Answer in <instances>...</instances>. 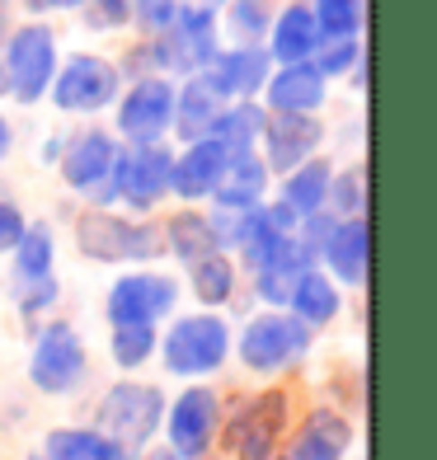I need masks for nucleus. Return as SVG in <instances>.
<instances>
[{
	"instance_id": "nucleus-19",
	"label": "nucleus",
	"mask_w": 437,
	"mask_h": 460,
	"mask_svg": "<svg viewBox=\"0 0 437 460\" xmlns=\"http://www.w3.org/2000/svg\"><path fill=\"white\" fill-rule=\"evenodd\" d=\"M367 254H371V226L367 217H348L329 230V240L320 244V259L329 268V278L339 287H362L367 282Z\"/></svg>"
},
{
	"instance_id": "nucleus-46",
	"label": "nucleus",
	"mask_w": 437,
	"mask_h": 460,
	"mask_svg": "<svg viewBox=\"0 0 437 460\" xmlns=\"http://www.w3.org/2000/svg\"><path fill=\"white\" fill-rule=\"evenodd\" d=\"M0 90H5V80H0Z\"/></svg>"
},
{
	"instance_id": "nucleus-35",
	"label": "nucleus",
	"mask_w": 437,
	"mask_h": 460,
	"mask_svg": "<svg viewBox=\"0 0 437 460\" xmlns=\"http://www.w3.org/2000/svg\"><path fill=\"white\" fill-rule=\"evenodd\" d=\"M231 5V33L240 38V48H254L259 38L268 33V0H226Z\"/></svg>"
},
{
	"instance_id": "nucleus-39",
	"label": "nucleus",
	"mask_w": 437,
	"mask_h": 460,
	"mask_svg": "<svg viewBox=\"0 0 437 460\" xmlns=\"http://www.w3.org/2000/svg\"><path fill=\"white\" fill-rule=\"evenodd\" d=\"M132 14L151 33H160V29H170V19L179 14V0H132Z\"/></svg>"
},
{
	"instance_id": "nucleus-31",
	"label": "nucleus",
	"mask_w": 437,
	"mask_h": 460,
	"mask_svg": "<svg viewBox=\"0 0 437 460\" xmlns=\"http://www.w3.org/2000/svg\"><path fill=\"white\" fill-rule=\"evenodd\" d=\"M14 259V282H38V278H52V263H57V235L48 221H29L19 244L10 249Z\"/></svg>"
},
{
	"instance_id": "nucleus-18",
	"label": "nucleus",
	"mask_w": 437,
	"mask_h": 460,
	"mask_svg": "<svg viewBox=\"0 0 437 460\" xmlns=\"http://www.w3.org/2000/svg\"><path fill=\"white\" fill-rule=\"evenodd\" d=\"M226 160H231V155H226L212 137L189 141V146L174 155V164H170V193L183 198V202L212 198V188H217V179H221V170H226Z\"/></svg>"
},
{
	"instance_id": "nucleus-44",
	"label": "nucleus",
	"mask_w": 437,
	"mask_h": 460,
	"mask_svg": "<svg viewBox=\"0 0 437 460\" xmlns=\"http://www.w3.org/2000/svg\"><path fill=\"white\" fill-rule=\"evenodd\" d=\"M146 460H179V456H170V451H151V456H146Z\"/></svg>"
},
{
	"instance_id": "nucleus-33",
	"label": "nucleus",
	"mask_w": 437,
	"mask_h": 460,
	"mask_svg": "<svg viewBox=\"0 0 437 460\" xmlns=\"http://www.w3.org/2000/svg\"><path fill=\"white\" fill-rule=\"evenodd\" d=\"M310 14H316L320 38H358L362 29V0H316Z\"/></svg>"
},
{
	"instance_id": "nucleus-3",
	"label": "nucleus",
	"mask_w": 437,
	"mask_h": 460,
	"mask_svg": "<svg viewBox=\"0 0 437 460\" xmlns=\"http://www.w3.org/2000/svg\"><path fill=\"white\" fill-rule=\"evenodd\" d=\"M316 329H306L291 310H259L240 324V333L231 339V348L240 352L245 371L254 376H273V371H291L306 352Z\"/></svg>"
},
{
	"instance_id": "nucleus-45",
	"label": "nucleus",
	"mask_w": 437,
	"mask_h": 460,
	"mask_svg": "<svg viewBox=\"0 0 437 460\" xmlns=\"http://www.w3.org/2000/svg\"><path fill=\"white\" fill-rule=\"evenodd\" d=\"M29 460H48V456H43V451H33V456H29Z\"/></svg>"
},
{
	"instance_id": "nucleus-6",
	"label": "nucleus",
	"mask_w": 437,
	"mask_h": 460,
	"mask_svg": "<svg viewBox=\"0 0 437 460\" xmlns=\"http://www.w3.org/2000/svg\"><path fill=\"white\" fill-rule=\"evenodd\" d=\"M85 376H90V352H85V343H80L76 324L52 320V324L38 329L33 358H29L33 390L57 394V400H61V394H76L80 385H85Z\"/></svg>"
},
{
	"instance_id": "nucleus-21",
	"label": "nucleus",
	"mask_w": 437,
	"mask_h": 460,
	"mask_svg": "<svg viewBox=\"0 0 437 460\" xmlns=\"http://www.w3.org/2000/svg\"><path fill=\"white\" fill-rule=\"evenodd\" d=\"M325 85L329 80L310 66V61H297V66H278L268 75V113H316L325 103Z\"/></svg>"
},
{
	"instance_id": "nucleus-26",
	"label": "nucleus",
	"mask_w": 437,
	"mask_h": 460,
	"mask_svg": "<svg viewBox=\"0 0 437 460\" xmlns=\"http://www.w3.org/2000/svg\"><path fill=\"white\" fill-rule=\"evenodd\" d=\"M329 179H334V164H329L325 155L297 164L291 174H282V188H278V202L287 207L291 217H310V212H325L329 202Z\"/></svg>"
},
{
	"instance_id": "nucleus-32",
	"label": "nucleus",
	"mask_w": 437,
	"mask_h": 460,
	"mask_svg": "<svg viewBox=\"0 0 437 460\" xmlns=\"http://www.w3.org/2000/svg\"><path fill=\"white\" fill-rule=\"evenodd\" d=\"M156 343H160V324H113L109 358L118 371H141L156 358Z\"/></svg>"
},
{
	"instance_id": "nucleus-37",
	"label": "nucleus",
	"mask_w": 437,
	"mask_h": 460,
	"mask_svg": "<svg viewBox=\"0 0 437 460\" xmlns=\"http://www.w3.org/2000/svg\"><path fill=\"white\" fill-rule=\"evenodd\" d=\"M57 273L52 278H38V282H14V301H19V315L24 320H38L43 310L57 305Z\"/></svg>"
},
{
	"instance_id": "nucleus-48",
	"label": "nucleus",
	"mask_w": 437,
	"mask_h": 460,
	"mask_svg": "<svg viewBox=\"0 0 437 460\" xmlns=\"http://www.w3.org/2000/svg\"><path fill=\"white\" fill-rule=\"evenodd\" d=\"M278 460H282V456H278Z\"/></svg>"
},
{
	"instance_id": "nucleus-40",
	"label": "nucleus",
	"mask_w": 437,
	"mask_h": 460,
	"mask_svg": "<svg viewBox=\"0 0 437 460\" xmlns=\"http://www.w3.org/2000/svg\"><path fill=\"white\" fill-rule=\"evenodd\" d=\"M132 19V0H94V24H128Z\"/></svg>"
},
{
	"instance_id": "nucleus-24",
	"label": "nucleus",
	"mask_w": 437,
	"mask_h": 460,
	"mask_svg": "<svg viewBox=\"0 0 437 460\" xmlns=\"http://www.w3.org/2000/svg\"><path fill=\"white\" fill-rule=\"evenodd\" d=\"M320 48V29H316V14L310 5H287L273 29H268V61L278 66H297V61H310Z\"/></svg>"
},
{
	"instance_id": "nucleus-8",
	"label": "nucleus",
	"mask_w": 437,
	"mask_h": 460,
	"mask_svg": "<svg viewBox=\"0 0 437 460\" xmlns=\"http://www.w3.org/2000/svg\"><path fill=\"white\" fill-rule=\"evenodd\" d=\"M118 151L122 146L99 128L71 137V146L61 151V183H67L71 193L90 198V207H113L118 202V188H113Z\"/></svg>"
},
{
	"instance_id": "nucleus-14",
	"label": "nucleus",
	"mask_w": 437,
	"mask_h": 460,
	"mask_svg": "<svg viewBox=\"0 0 437 460\" xmlns=\"http://www.w3.org/2000/svg\"><path fill=\"white\" fill-rule=\"evenodd\" d=\"M174 122V85L165 75H137V85L118 103V132L128 146H151L165 141Z\"/></svg>"
},
{
	"instance_id": "nucleus-12",
	"label": "nucleus",
	"mask_w": 437,
	"mask_h": 460,
	"mask_svg": "<svg viewBox=\"0 0 437 460\" xmlns=\"http://www.w3.org/2000/svg\"><path fill=\"white\" fill-rule=\"evenodd\" d=\"M174 305H179L174 278L137 268V273H122L109 287L103 315H109V324H160L165 315H174Z\"/></svg>"
},
{
	"instance_id": "nucleus-7",
	"label": "nucleus",
	"mask_w": 437,
	"mask_h": 460,
	"mask_svg": "<svg viewBox=\"0 0 437 460\" xmlns=\"http://www.w3.org/2000/svg\"><path fill=\"white\" fill-rule=\"evenodd\" d=\"M57 75V38L48 24H24L10 33L5 57H0V80L19 103H38Z\"/></svg>"
},
{
	"instance_id": "nucleus-17",
	"label": "nucleus",
	"mask_w": 437,
	"mask_h": 460,
	"mask_svg": "<svg viewBox=\"0 0 437 460\" xmlns=\"http://www.w3.org/2000/svg\"><path fill=\"white\" fill-rule=\"evenodd\" d=\"M316 268V254L297 240V235H287L273 254H268L254 273V296L268 305V310H287V301H291V291H297V282H301V273H310Z\"/></svg>"
},
{
	"instance_id": "nucleus-20",
	"label": "nucleus",
	"mask_w": 437,
	"mask_h": 460,
	"mask_svg": "<svg viewBox=\"0 0 437 460\" xmlns=\"http://www.w3.org/2000/svg\"><path fill=\"white\" fill-rule=\"evenodd\" d=\"M268 66H273V61H268L263 48H231V52H217L212 66L202 75L212 80L226 103H236V99H254L268 85V75H273Z\"/></svg>"
},
{
	"instance_id": "nucleus-38",
	"label": "nucleus",
	"mask_w": 437,
	"mask_h": 460,
	"mask_svg": "<svg viewBox=\"0 0 437 460\" xmlns=\"http://www.w3.org/2000/svg\"><path fill=\"white\" fill-rule=\"evenodd\" d=\"M24 226H29L24 207H19L14 198H0V254H10V249L19 244V235H24Z\"/></svg>"
},
{
	"instance_id": "nucleus-36",
	"label": "nucleus",
	"mask_w": 437,
	"mask_h": 460,
	"mask_svg": "<svg viewBox=\"0 0 437 460\" xmlns=\"http://www.w3.org/2000/svg\"><path fill=\"white\" fill-rule=\"evenodd\" d=\"M358 38H320V48H316V61H310V66H316L325 80L329 75H343V71H352L358 66Z\"/></svg>"
},
{
	"instance_id": "nucleus-42",
	"label": "nucleus",
	"mask_w": 437,
	"mask_h": 460,
	"mask_svg": "<svg viewBox=\"0 0 437 460\" xmlns=\"http://www.w3.org/2000/svg\"><path fill=\"white\" fill-rule=\"evenodd\" d=\"M5 155H10V122L0 118V164H5Z\"/></svg>"
},
{
	"instance_id": "nucleus-16",
	"label": "nucleus",
	"mask_w": 437,
	"mask_h": 460,
	"mask_svg": "<svg viewBox=\"0 0 437 460\" xmlns=\"http://www.w3.org/2000/svg\"><path fill=\"white\" fill-rule=\"evenodd\" d=\"M348 447H352V423L339 409L316 404L301 418V428L291 432L282 460H343Z\"/></svg>"
},
{
	"instance_id": "nucleus-5",
	"label": "nucleus",
	"mask_w": 437,
	"mask_h": 460,
	"mask_svg": "<svg viewBox=\"0 0 437 460\" xmlns=\"http://www.w3.org/2000/svg\"><path fill=\"white\" fill-rule=\"evenodd\" d=\"M141 52H146V61H156L160 71H179V75L207 71L212 57H217V19H212V10L179 5L170 29L151 33V43H146Z\"/></svg>"
},
{
	"instance_id": "nucleus-9",
	"label": "nucleus",
	"mask_w": 437,
	"mask_h": 460,
	"mask_svg": "<svg viewBox=\"0 0 437 460\" xmlns=\"http://www.w3.org/2000/svg\"><path fill=\"white\" fill-rule=\"evenodd\" d=\"M217 428H221V400L202 381H193L183 394H174V404H165V437H170L165 451L179 460H202L212 451Z\"/></svg>"
},
{
	"instance_id": "nucleus-25",
	"label": "nucleus",
	"mask_w": 437,
	"mask_h": 460,
	"mask_svg": "<svg viewBox=\"0 0 437 460\" xmlns=\"http://www.w3.org/2000/svg\"><path fill=\"white\" fill-rule=\"evenodd\" d=\"M287 310L306 329H325V324H334L339 310H343V287L329 278L325 268H310V273H301V282H297V291H291Z\"/></svg>"
},
{
	"instance_id": "nucleus-30",
	"label": "nucleus",
	"mask_w": 437,
	"mask_h": 460,
	"mask_svg": "<svg viewBox=\"0 0 437 460\" xmlns=\"http://www.w3.org/2000/svg\"><path fill=\"white\" fill-rule=\"evenodd\" d=\"M189 291L198 296L202 310H221V305H231L236 296V263L231 254H202L198 263H189Z\"/></svg>"
},
{
	"instance_id": "nucleus-41",
	"label": "nucleus",
	"mask_w": 437,
	"mask_h": 460,
	"mask_svg": "<svg viewBox=\"0 0 437 460\" xmlns=\"http://www.w3.org/2000/svg\"><path fill=\"white\" fill-rule=\"evenodd\" d=\"M85 0H29V10H80Z\"/></svg>"
},
{
	"instance_id": "nucleus-28",
	"label": "nucleus",
	"mask_w": 437,
	"mask_h": 460,
	"mask_svg": "<svg viewBox=\"0 0 437 460\" xmlns=\"http://www.w3.org/2000/svg\"><path fill=\"white\" fill-rule=\"evenodd\" d=\"M160 240H165V254H174L183 268L198 263L202 254H217V240H212V226H207V212H193V207H183V212H174L170 221H165Z\"/></svg>"
},
{
	"instance_id": "nucleus-1",
	"label": "nucleus",
	"mask_w": 437,
	"mask_h": 460,
	"mask_svg": "<svg viewBox=\"0 0 437 460\" xmlns=\"http://www.w3.org/2000/svg\"><path fill=\"white\" fill-rule=\"evenodd\" d=\"M231 339L236 329L226 324L217 310H198V315H174V324L160 333L156 358L165 362L170 376L183 381H202V376H217L231 358Z\"/></svg>"
},
{
	"instance_id": "nucleus-15",
	"label": "nucleus",
	"mask_w": 437,
	"mask_h": 460,
	"mask_svg": "<svg viewBox=\"0 0 437 460\" xmlns=\"http://www.w3.org/2000/svg\"><path fill=\"white\" fill-rule=\"evenodd\" d=\"M263 164L268 174H291L297 164L316 160L320 141H325V128L316 122V113H268L263 122Z\"/></svg>"
},
{
	"instance_id": "nucleus-47",
	"label": "nucleus",
	"mask_w": 437,
	"mask_h": 460,
	"mask_svg": "<svg viewBox=\"0 0 437 460\" xmlns=\"http://www.w3.org/2000/svg\"><path fill=\"white\" fill-rule=\"evenodd\" d=\"M0 5H5V0H0Z\"/></svg>"
},
{
	"instance_id": "nucleus-23",
	"label": "nucleus",
	"mask_w": 437,
	"mask_h": 460,
	"mask_svg": "<svg viewBox=\"0 0 437 460\" xmlns=\"http://www.w3.org/2000/svg\"><path fill=\"white\" fill-rule=\"evenodd\" d=\"M226 99L217 94V85L207 80L202 71L183 80V90H174V122L170 128L183 137V141H202L207 132H212V122L221 118Z\"/></svg>"
},
{
	"instance_id": "nucleus-34",
	"label": "nucleus",
	"mask_w": 437,
	"mask_h": 460,
	"mask_svg": "<svg viewBox=\"0 0 437 460\" xmlns=\"http://www.w3.org/2000/svg\"><path fill=\"white\" fill-rule=\"evenodd\" d=\"M329 212H334L339 221L348 217H367V174L362 170H343L329 179Z\"/></svg>"
},
{
	"instance_id": "nucleus-10",
	"label": "nucleus",
	"mask_w": 437,
	"mask_h": 460,
	"mask_svg": "<svg viewBox=\"0 0 437 460\" xmlns=\"http://www.w3.org/2000/svg\"><path fill=\"white\" fill-rule=\"evenodd\" d=\"M170 146L151 141V146H128L118 151V170H113V188H118V202H128L137 217L156 212V207L170 198Z\"/></svg>"
},
{
	"instance_id": "nucleus-13",
	"label": "nucleus",
	"mask_w": 437,
	"mask_h": 460,
	"mask_svg": "<svg viewBox=\"0 0 437 460\" xmlns=\"http://www.w3.org/2000/svg\"><path fill=\"white\" fill-rule=\"evenodd\" d=\"M48 90H52V103L61 113H99L118 99V66L103 57L80 52L67 66H57Z\"/></svg>"
},
{
	"instance_id": "nucleus-2",
	"label": "nucleus",
	"mask_w": 437,
	"mask_h": 460,
	"mask_svg": "<svg viewBox=\"0 0 437 460\" xmlns=\"http://www.w3.org/2000/svg\"><path fill=\"white\" fill-rule=\"evenodd\" d=\"M76 249L90 263H151L165 254L160 226L118 217L113 207H85L76 217Z\"/></svg>"
},
{
	"instance_id": "nucleus-27",
	"label": "nucleus",
	"mask_w": 437,
	"mask_h": 460,
	"mask_svg": "<svg viewBox=\"0 0 437 460\" xmlns=\"http://www.w3.org/2000/svg\"><path fill=\"white\" fill-rule=\"evenodd\" d=\"M263 122H268V109H259L254 99H236V103H226L221 118L212 122V137L226 155H254V146L263 137Z\"/></svg>"
},
{
	"instance_id": "nucleus-43",
	"label": "nucleus",
	"mask_w": 437,
	"mask_h": 460,
	"mask_svg": "<svg viewBox=\"0 0 437 460\" xmlns=\"http://www.w3.org/2000/svg\"><path fill=\"white\" fill-rule=\"evenodd\" d=\"M189 5H198V10H212V14H217V5H226V0H189Z\"/></svg>"
},
{
	"instance_id": "nucleus-22",
	"label": "nucleus",
	"mask_w": 437,
	"mask_h": 460,
	"mask_svg": "<svg viewBox=\"0 0 437 460\" xmlns=\"http://www.w3.org/2000/svg\"><path fill=\"white\" fill-rule=\"evenodd\" d=\"M268 164L259 155H231L226 160V170L212 188V202L221 212H249V207H259L268 198Z\"/></svg>"
},
{
	"instance_id": "nucleus-4",
	"label": "nucleus",
	"mask_w": 437,
	"mask_h": 460,
	"mask_svg": "<svg viewBox=\"0 0 437 460\" xmlns=\"http://www.w3.org/2000/svg\"><path fill=\"white\" fill-rule=\"evenodd\" d=\"M165 423V394L160 385L146 381H118L103 390V400L94 409V432H103L109 442H118L128 456H137L146 442L156 437V428Z\"/></svg>"
},
{
	"instance_id": "nucleus-29",
	"label": "nucleus",
	"mask_w": 437,
	"mask_h": 460,
	"mask_svg": "<svg viewBox=\"0 0 437 460\" xmlns=\"http://www.w3.org/2000/svg\"><path fill=\"white\" fill-rule=\"evenodd\" d=\"M43 456L48 460H137L94 428H52L43 437Z\"/></svg>"
},
{
	"instance_id": "nucleus-11",
	"label": "nucleus",
	"mask_w": 437,
	"mask_h": 460,
	"mask_svg": "<svg viewBox=\"0 0 437 460\" xmlns=\"http://www.w3.org/2000/svg\"><path fill=\"white\" fill-rule=\"evenodd\" d=\"M287 390H263L254 400H245L226 428V447L236 460H273L282 432H287Z\"/></svg>"
}]
</instances>
